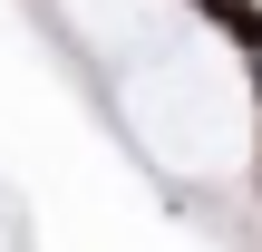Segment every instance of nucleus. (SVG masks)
Segmentation results:
<instances>
[{
    "mask_svg": "<svg viewBox=\"0 0 262 252\" xmlns=\"http://www.w3.org/2000/svg\"><path fill=\"white\" fill-rule=\"evenodd\" d=\"M194 19H204V29H224L243 68L262 58V0H194Z\"/></svg>",
    "mask_w": 262,
    "mask_h": 252,
    "instance_id": "obj_1",
    "label": "nucleus"
},
{
    "mask_svg": "<svg viewBox=\"0 0 262 252\" xmlns=\"http://www.w3.org/2000/svg\"><path fill=\"white\" fill-rule=\"evenodd\" d=\"M253 175H262V117H253Z\"/></svg>",
    "mask_w": 262,
    "mask_h": 252,
    "instance_id": "obj_2",
    "label": "nucleus"
},
{
    "mask_svg": "<svg viewBox=\"0 0 262 252\" xmlns=\"http://www.w3.org/2000/svg\"><path fill=\"white\" fill-rule=\"evenodd\" d=\"M243 78H253V97H262V58H253V68H243Z\"/></svg>",
    "mask_w": 262,
    "mask_h": 252,
    "instance_id": "obj_3",
    "label": "nucleus"
}]
</instances>
